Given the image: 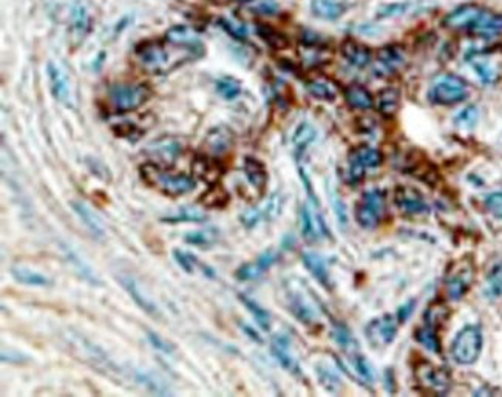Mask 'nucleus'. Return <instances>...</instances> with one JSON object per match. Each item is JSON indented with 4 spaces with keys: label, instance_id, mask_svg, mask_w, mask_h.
Wrapping results in <instances>:
<instances>
[{
    "label": "nucleus",
    "instance_id": "f257e3e1",
    "mask_svg": "<svg viewBox=\"0 0 502 397\" xmlns=\"http://www.w3.org/2000/svg\"><path fill=\"white\" fill-rule=\"evenodd\" d=\"M142 178L150 186H155L159 190H163L165 195L180 196L186 195L196 187V182L189 175H173L169 172H163L153 164H146L141 168Z\"/></svg>",
    "mask_w": 502,
    "mask_h": 397
},
{
    "label": "nucleus",
    "instance_id": "f03ea898",
    "mask_svg": "<svg viewBox=\"0 0 502 397\" xmlns=\"http://www.w3.org/2000/svg\"><path fill=\"white\" fill-rule=\"evenodd\" d=\"M482 331L476 324L462 328L451 344V355L459 365H473L482 353Z\"/></svg>",
    "mask_w": 502,
    "mask_h": 397
},
{
    "label": "nucleus",
    "instance_id": "7ed1b4c3",
    "mask_svg": "<svg viewBox=\"0 0 502 397\" xmlns=\"http://www.w3.org/2000/svg\"><path fill=\"white\" fill-rule=\"evenodd\" d=\"M151 90L146 84H116L108 92L110 106L116 113H127L146 104Z\"/></svg>",
    "mask_w": 502,
    "mask_h": 397
},
{
    "label": "nucleus",
    "instance_id": "20e7f679",
    "mask_svg": "<svg viewBox=\"0 0 502 397\" xmlns=\"http://www.w3.org/2000/svg\"><path fill=\"white\" fill-rule=\"evenodd\" d=\"M387 198L380 189H371L365 192L360 201L356 204V220L365 229H374L380 225L385 215Z\"/></svg>",
    "mask_w": 502,
    "mask_h": 397
},
{
    "label": "nucleus",
    "instance_id": "39448f33",
    "mask_svg": "<svg viewBox=\"0 0 502 397\" xmlns=\"http://www.w3.org/2000/svg\"><path fill=\"white\" fill-rule=\"evenodd\" d=\"M428 96L437 106L459 104L468 96V84L460 76L445 75L433 84Z\"/></svg>",
    "mask_w": 502,
    "mask_h": 397
},
{
    "label": "nucleus",
    "instance_id": "423d86ee",
    "mask_svg": "<svg viewBox=\"0 0 502 397\" xmlns=\"http://www.w3.org/2000/svg\"><path fill=\"white\" fill-rule=\"evenodd\" d=\"M165 41H146L137 46V56L142 68L153 75H165L173 70Z\"/></svg>",
    "mask_w": 502,
    "mask_h": 397
},
{
    "label": "nucleus",
    "instance_id": "0eeeda50",
    "mask_svg": "<svg viewBox=\"0 0 502 397\" xmlns=\"http://www.w3.org/2000/svg\"><path fill=\"white\" fill-rule=\"evenodd\" d=\"M414 376H416L418 384L427 393L433 394H445L448 393L451 386V377L447 368L436 367L427 360H420L416 368H414Z\"/></svg>",
    "mask_w": 502,
    "mask_h": 397
},
{
    "label": "nucleus",
    "instance_id": "6e6552de",
    "mask_svg": "<svg viewBox=\"0 0 502 397\" xmlns=\"http://www.w3.org/2000/svg\"><path fill=\"white\" fill-rule=\"evenodd\" d=\"M473 282H475L473 261L468 258L454 261L453 266L448 269L447 279H445L447 296L454 301L460 300L470 291V288H472Z\"/></svg>",
    "mask_w": 502,
    "mask_h": 397
},
{
    "label": "nucleus",
    "instance_id": "1a4fd4ad",
    "mask_svg": "<svg viewBox=\"0 0 502 397\" xmlns=\"http://www.w3.org/2000/svg\"><path fill=\"white\" fill-rule=\"evenodd\" d=\"M349 179L353 182L362 181L366 169L379 168L384 161V156L377 149L370 146H360L349 153Z\"/></svg>",
    "mask_w": 502,
    "mask_h": 397
},
{
    "label": "nucleus",
    "instance_id": "9d476101",
    "mask_svg": "<svg viewBox=\"0 0 502 397\" xmlns=\"http://www.w3.org/2000/svg\"><path fill=\"white\" fill-rule=\"evenodd\" d=\"M366 339L371 341L372 346L384 348L388 346L396 339L397 334V317L385 314L379 319L371 320L365 328Z\"/></svg>",
    "mask_w": 502,
    "mask_h": 397
},
{
    "label": "nucleus",
    "instance_id": "9b49d317",
    "mask_svg": "<svg viewBox=\"0 0 502 397\" xmlns=\"http://www.w3.org/2000/svg\"><path fill=\"white\" fill-rule=\"evenodd\" d=\"M164 41L173 46H181V49L195 53L198 58L204 54V46L200 36L195 30L186 25H175L165 33Z\"/></svg>",
    "mask_w": 502,
    "mask_h": 397
},
{
    "label": "nucleus",
    "instance_id": "f8f14e48",
    "mask_svg": "<svg viewBox=\"0 0 502 397\" xmlns=\"http://www.w3.org/2000/svg\"><path fill=\"white\" fill-rule=\"evenodd\" d=\"M394 201L406 215H422L428 212V204L418 189L411 186H399L394 192Z\"/></svg>",
    "mask_w": 502,
    "mask_h": 397
},
{
    "label": "nucleus",
    "instance_id": "ddd939ff",
    "mask_svg": "<svg viewBox=\"0 0 502 397\" xmlns=\"http://www.w3.org/2000/svg\"><path fill=\"white\" fill-rule=\"evenodd\" d=\"M46 73H49L50 90L54 99L65 104L67 107H73V93H71L70 79L63 68L58 63L50 62L49 67H46Z\"/></svg>",
    "mask_w": 502,
    "mask_h": 397
},
{
    "label": "nucleus",
    "instance_id": "4468645a",
    "mask_svg": "<svg viewBox=\"0 0 502 397\" xmlns=\"http://www.w3.org/2000/svg\"><path fill=\"white\" fill-rule=\"evenodd\" d=\"M482 11H484V8L477 6V5H472V4L462 5L445 15L442 23L445 27L453 28V30H468L470 31L473 28L476 20L479 19Z\"/></svg>",
    "mask_w": 502,
    "mask_h": 397
},
{
    "label": "nucleus",
    "instance_id": "2eb2a0df",
    "mask_svg": "<svg viewBox=\"0 0 502 397\" xmlns=\"http://www.w3.org/2000/svg\"><path fill=\"white\" fill-rule=\"evenodd\" d=\"M300 227L303 238L308 241H318L322 237H330L325 220L318 213H313L308 206H303L300 210Z\"/></svg>",
    "mask_w": 502,
    "mask_h": 397
},
{
    "label": "nucleus",
    "instance_id": "dca6fc26",
    "mask_svg": "<svg viewBox=\"0 0 502 397\" xmlns=\"http://www.w3.org/2000/svg\"><path fill=\"white\" fill-rule=\"evenodd\" d=\"M270 349H272V354L275 355L277 362L280 363L286 371L291 372L294 376H301L300 363L296 359V355H294L291 351V344L288 337L275 336L272 339V346H270Z\"/></svg>",
    "mask_w": 502,
    "mask_h": 397
},
{
    "label": "nucleus",
    "instance_id": "f3484780",
    "mask_svg": "<svg viewBox=\"0 0 502 397\" xmlns=\"http://www.w3.org/2000/svg\"><path fill=\"white\" fill-rule=\"evenodd\" d=\"M340 51L341 56L348 61L349 65L356 68L368 67L372 59V54L368 46L354 41V39H346V41L341 42Z\"/></svg>",
    "mask_w": 502,
    "mask_h": 397
},
{
    "label": "nucleus",
    "instance_id": "a211bd4d",
    "mask_svg": "<svg viewBox=\"0 0 502 397\" xmlns=\"http://www.w3.org/2000/svg\"><path fill=\"white\" fill-rule=\"evenodd\" d=\"M118 280L123 284V288L129 292V296L133 298L134 303H137L142 309V311H146L147 314L153 315V317L159 315L158 306L153 303V300H151L144 291H142V288L138 284V282L133 279V277L119 275Z\"/></svg>",
    "mask_w": 502,
    "mask_h": 397
},
{
    "label": "nucleus",
    "instance_id": "6ab92c4d",
    "mask_svg": "<svg viewBox=\"0 0 502 397\" xmlns=\"http://www.w3.org/2000/svg\"><path fill=\"white\" fill-rule=\"evenodd\" d=\"M405 63V54L401 46L387 45L377 54V65L380 71L387 75H394L399 71Z\"/></svg>",
    "mask_w": 502,
    "mask_h": 397
},
{
    "label": "nucleus",
    "instance_id": "aec40b11",
    "mask_svg": "<svg viewBox=\"0 0 502 397\" xmlns=\"http://www.w3.org/2000/svg\"><path fill=\"white\" fill-rule=\"evenodd\" d=\"M288 301H289V311L292 313V315L296 317L299 322H301L303 324H309L314 323L317 320V313L315 308L309 303V301L301 296L299 292H289L288 296Z\"/></svg>",
    "mask_w": 502,
    "mask_h": 397
},
{
    "label": "nucleus",
    "instance_id": "412c9836",
    "mask_svg": "<svg viewBox=\"0 0 502 397\" xmlns=\"http://www.w3.org/2000/svg\"><path fill=\"white\" fill-rule=\"evenodd\" d=\"M472 33L482 36V37H491L502 33V14L491 13L484 10L479 15V19L476 20L473 28L470 30Z\"/></svg>",
    "mask_w": 502,
    "mask_h": 397
},
{
    "label": "nucleus",
    "instance_id": "4be33fe9",
    "mask_svg": "<svg viewBox=\"0 0 502 397\" xmlns=\"http://www.w3.org/2000/svg\"><path fill=\"white\" fill-rule=\"evenodd\" d=\"M345 10L344 0H310V11L318 19L337 20L344 15Z\"/></svg>",
    "mask_w": 502,
    "mask_h": 397
},
{
    "label": "nucleus",
    "instance_id": "5701e85b",
    "mask_svg": "<svg viewBox=\"0 0 502 397\" xmlns=\"http://www.w3.org/2000/svg\"><path fill=\"white\" fill-rule=\"evenodd\" d=\"M71 208H73V210H75L76 215L79 217V220H81L84 223V226L90 230L93 237L102 238L103 235H106V229H103L101 218L85 203H82V201H71Z\"/></svg>",
    "mask_w": 502,
    "mask_h": 397
},
{
    "label": "nucleus",
    "instance_id": "b1692460",
    "mask_svg": "<svg viewBox=\"0 0 502 397\" xmlns=\"http://www.w3.org/2000/svg\"><path fill=\"white\" fill-rule=\"evenodd\" d=\"M243 169L246 178H248L252 187L257 189L258 192H263L268 184V170L265 168V164H263L260 160H257V158L246 156L243 163Z\"/></svg>",
    "mask_w": 502,
    "mask_h": 397
},
{
    "label": "nucleus",
    "instance_id": "393cba45",
    "mask_svg": "<svg viewBox=\"0 0 502 397\" xmlns=\"http://www.w3.org/2000/svg\"><path fill=\"white\" fill-rule=\"evenodd\" d=\"M301 260H303V265H305L308 271L310 272V275H313L318 283L328 289L331 286V280H330L328 267H326L323 258L320 256H317V253H314V252H305L303 253Z\"/></svg>",
    "mask_w": 502,
    "mask_h": 397
},
{
    "label": "nucleus",
    "instance_id": "a878e982",
    "mask_svg": "<svg viewBox=\"0 0 502 397\" xmlns=\"http://www.w3.org/2000/svg\"><path fill=\"white\" fill-rule=\"evenodd\" d=\"M346 104L354 110H370L374 104L371 93L363 85L353 84L345 89Z\"/></svg>",
    "mask_w": 502,
    "mask_h": 397
},
{
    "label": "nucleus",
    "instance_id": "bb28decb",
    "mask_svg": "<svg viewBox=\"0 0 502 397\" xmlns=\"http://www.w3.org/2000/svg\"><path fill=\"white\" fill-rule=\"evenodd\" d=\"M306 90L313 98L318 101H326L332 102L337 98V87L334 85L328 79L317 77V79H309L306 82Z\"/></svg>",
    "mask_w": 502,
    "mask_h": 397
},
{
    "label": "nucleus",
    "instance_id": "cd10ccee",
    "mask_svg": "<svg viewBox=\"0 0 502 397\" xmlns=\"http://www.w3.org/2000/svg\"><path fill=\"white\" fill-rule=\"evenodd\" d=\"M401 107V92L394 87H388L379 93L377 108L382 116L393 118Z\"/></svg>",
    "mask_w": 502,
    "mask_h": 397
},
{
    "label": "nucleus",
    "instance_id": "c85d7f7f",
    "mask_svg": "<svg viewBox=\"0 0 502 397\" xmlns=\"http://www.w3.org/2000/svg\"><path fill=\"white\" fill-rule=\"evenodd\" d=\"M206 144L213 153H225L232 146V133L225 129V127H220V129H215L207 134Z\"/></svg>",
    "mask_w": 502,
    "mask_h": 397
},
{
    "label": "nucleus",
    "instance_id": "c756f323",
    "mask_svg": "<svg viewBox=\"0 0 502 397\" xmlns=\"http://www.w3.org/2000/svg\"><path fill=\"white\" fill-rule=\"evenodd\" d=\"M206 218L207 217L203 210L196 209V208H189V206H186V208H180L173 213H169L167 217H163L161 221H164V223H170V225L186 223V221H189V223H200V221H204Z\"/></svg>",
    "mask_w": 502,
    "mask_h": 397
},
{
    "label": "nucleus",
    "instance_id": "7c9ffc66",
    "mask_svg": "<svg viewBox=\"0 0 502 397\" xmlns=\"http://www.w3.org/2000/svg\"><path fill=\"white\" fill-rule=\"evenodd\" d=\"M315 137H317V132L309 122H301L297 127L296 132H294V137H292V144H294V150H296L297 156L305 152L310 142L315 139Z\"/></svg>",
    "mask_w": 502,
    "mask_h": 397
},
{
    "label": "nucleus",
    "instance_id": "2f4dec72",
    "mask_svg": "<svg viewBox=\"0 0 502 397\" xmlns=\"http://www.w3.org/2000/svg\"><path fill=\"white\" fill-rule=\"evenodd\" d=\"M448 317H450V309L448 306L444 303V301H434V303H432L428 306V309L425 311V315H424V319H425V324H428V327H432V328H439L442 327V324L448 320Z\"/></svg>",
    "mask_w": 502,
    "mask_h": 397
},
{
    "label": "nucleus",
    "instance_id": "473e14b6",
    "mask_svg": "<svg viewBox=\"0 0 502 397\" xmlns=\"http://www.w3.org/2000/svg\"><path fill=\"white\" fill-rule=\"evenodd\" d=\"M71 18H73V30L84 39V36L89 33L92 28L90 13L87 11V8L82 4H76L73 6V14H71Z\"/></svg>",
    "mask_w": 502,
    "mask_h": 397
},
{
    "label": "nucleus",
    "instance_id": "72a5a7b5",
    "mask_svg": "<svg viewBox=\"0 0 502 397\" xmlns=\"http://www.w3.org/2000/svg\"><path fill=\"white\" fill-rule=\"evenodd\" d=\"M414 337H416L419 344L425 349H428V351H432L434 354L441 353V340L436 334V328H432V327H428V324H425L424 328H419L416 331V336Z\"/></svg>",
    "mask_w": 502,
    "mask_h": 397
},
{
    "label": "nucleus",
    "instance_id": "f704fd0d",
    "mask_svg": "<svg viewBox=\"0 0 502 397\" xmlns=\"http://www.w3.org/2000/svg\"><path fill=\"white\" fill-rule=\"evenodd\" d=\"M151 149V147H149ZM150 152H153L155 156H159L163 161H173L181 152V146L173 139H163L155 144V149H151Z\"/></svg>",
    "mask_w": 502,
    "mask_h": 397
},
{
    "label": "nucleus",
    "instance_id": "c9c22d12",
    "mask_svg": "<svg viewBox=\"0 0 502 397\" xmlns=\"http://www.w3.org/2000/svg\"><path fill=\"white\" fill-rule=\"evenodd\" d=\"M11 274L19 283L28 284V286H45V284H49V279H46L45 275L31 271V269H27V267H13Z\"/></svg>",
    "mask_w": 502,
    "mask_h": 397
},
{
    "label": "nucleus",
    "instance_id": "e433bc0d",
    "mask_svg": "<svg viewBox=\"0 0 502 397\" xmlns=\"http://www.w3.org/2000/svg\"><path fill=\"white\" fill-rule=\"evenodd\" d=\"M217 92L220 96H222L226 101H234L240 96L241 82L235 77H221L217 82Z\"/></svg>",
    "mask_w": 502,
    "mask_h": 397
},
{
    "label": "nucleus",
    "instance_id": "4c0bfd02",
    "mask_svg": "<svg viewBox=\"0 0 502 397\" xmlns=\"http://www.w3.org/2000/svg\"><path fill=\"white\" fill-rule=\"evenodd\" d=\"M257 31H258L260 37L270 46V49L283 50V49H286V46H288V39H286L282 33H278L277 30L270 28L268 25H260L257 28Z\"/></svg>",
    "mask_w": 502,
    "mask_h": 397
},
{
    "label": "nucleus",
    "instance_id": "58836bf2",
    "mask_svg": "<svg viewBox=\"0 0 502 397\" xmlns=\"http://www.w3.org/2000/svg\"><path fill=\"white\" fill-rule=\"evenodd\" d=\"M332 334H334V339H336L337 344L340 345V348H344L348 354L357 353V346L358 345L356 344L353 334L349 332V329L345 327V324L334 323Z\"/></svg>",
    "mask_w": 502,
    "mask_h": 397
},
{
    "label": "nucleus",
    "instance_id": "ea45409f",
    "mask_svg": "<svg viewBox=\"0 0 502 397\" xmlns=\"http://www.w3.org/2000/svg\"><path fill=\"white\" fill-rule=\"evenodd\" d=\"M317 376H318V380H320V384H322V386L325 388L326 391H330L332 394H336V393L340 391V388H341L340 379H339V376L336 374V372L331 371L328 367H325V365H318V367H317Z\"/></svg>",
    "mask_w": 502,
    "mask_h": 397
},
{
    "label": "nucleus",
    "instance_id": "a19ab883",
    "mask_svg": "<svg viewBox=\"0 0 502 397\" xmlns=\"http://www.w3.org/2000/svg\"><path fill=\"white\" fill-rule=\"evenodd\" d=\"M240 300L243 301V305L249 309V313L253 315V319L257 320L260 327L265 331H268L270 328V315L266 309H263L257 301L246 296H240Z\"/></svg>",
    "mask_w": 502,
    "mask_h": 397
},
{
    "label": "nucleus",
    "instance_id": "79ce46f5",
    "mask_svg": "<svg viewBox=\"0 0 502 397\" xmlns=\"http://www.w3.org/2000/svg\"><path fill=\"white\" fill-rule=\"evenodd\" d=\"M229 201V195L220 186H213L204 194L201 203L206 208H225Z\"/></svg>",
    "mask_w": 502,
    "mask_h": 397
},
{
    "label": "nucleus",
    "instance_id": "37998d69",
    "mask_svg": "<svg viewBox=\"0 0 502 397\" xmlns=\"http://www.w3.org/2000/svg\"><path fill=\"white\" fill-rule=\"evenodd\" d=\"M414 8H416V4L413 2H402V4H391L382 8L379 11V18L380 19H389V18H402V15H406L408 13L414 11Z\"/></svg>",
    "mask_w": 502,
    "mask_h": 397
},
{
    "label": "nucleus",
    "instance_id": "c03bdc74",
    "mask_svg": "<svg viewBox=\"0 0 502 397\" xmlns=\"http://www.w3.org/2000/svg\"><path fill=\"white\" fill-rule=\"evenodd\" d=\"M477 118H479L477 108L475 106H468L454 116V124L460 127V129H473L477 122Z\"/></svg>",
    "mask_w": 502,
    "mask_h": 397
},
{
    "label": "nucleus",
    "instance_id": "a18cd8bd",
    "mask_svg": "<svg viewBox=\"0 0 502 397\" xmlns=\"http://www.w3.org/2000/svg\"><path fill=\"white\" fill-rule=\"evenodd\" d=\"M184 240L189 244H195V246H207L213 243L217 240V230L213 229H203V230H196V232H190L184 237Z\"/></svg>",
    "mask_w": 502,
    "mask_h": 397
},
{
    "label": "nucleus",
    "instance_id": "49530a36",
    "mask_svg": "<svg viewBox=\"0 0 502 397\" xmlns=\"http://www.w3.org/2000/svg\"><path fill=\"white\" fill-rule=\"evenodd\" d=\"M353 355V365H354V370L358 376H360L365 382H368V384H372L374 382V371H372V367L368 363V360L365 359V357L362 354H351Z\"/></svg>",
    "mask_w": 502,
    "mask_h": 397
},
{
    "label": "nucleus",
    "instance_id": "de8ad7c7",
    "mask_svg": "<svg viewBox=\"0 0 502 397\" xmlns=\"http://www.w3.org/2000/svg\"><path fill=\"white\" fill-rule=\"evenodd\" d=\"M221 23H222V28H225L234 39H238V41H246V39H248L249 31L244 23L238 22L235 19H222Z\"/></svg>",
    "mask_w": 502,
    "mask_h": 397
},
{
    "label": "nucleus",
    "instance_id": "09e8293b",
    "mask_svg": "<svg viewBox=\"0 0 502 397\" xmlns=\"http://www.w3.org/2000/svg\"><path fill=\"white\" fill-rule=\"evenodd\" d=\"M282 198L278 194H274L272 196L269 198L266 201V204L263 206L261 209V215L265 217L266 220H275L278 215H280L282 212Z\"/></svg>",
    "mask_w": 502,
    "mask_h": 397
},
{
    "label": "nucleus",
    "instance_id": "8fccbe9b",
    "mask_svg": "<svg viewBox=\"0 0 502 397\" xmlns=\"http://www.w3.org/2000/svg\"><path fill=\"white\" fill-rule=\"evenodd\" d=\"M173 257L175 260H177V263L184 269V271L187 274H194L195 272V269H196V265H198V260L196 257H194L192 253H189V252H184V251H180V249H175L173 251Z\"/></svg>",
    "mask_w": 502,
    "mask_h": 397
},
{
    "label": "nucleus",
    "instance_id": "3c124183",
    "mask_svg": "<svg viewBox=\"0 0 502 397\" xmlns=\"http://www.w3.org/2000/svg\"><path fill=\"white\" fill-rule=\"evenodd\" d=\"M263 272H265V269H263L258 261H255V263H246L243 265L240 269L237 271V279L238 280H253L260 277Z\"/></svg>",
    "mask_w": 502,
    "mask_h": 397
},
{
    "label": "nucleus",
    "instance_id": "603ef678",
    "mask_svg": "<svg viewBox=\"0 0 502 397\" xmlns=\"http://www.w3.org/2000/svg\"><path fill=\"white\" fill-rule=\"evenodd\" d=\"M475 70H476L477 76H479L485 84H493L496 81L498 71H496L495 67L491 65V63L479 62V63H476V65H475Z\"/></svg>",
    "mask_w": 502,
    "mask_h": 397
},
{
    "label": "nucleus",
    "instance_id": "864d4df0",
    "mask_svg": "<svg viewBox=\"0 0 502 397\" xmlns=\"http://www.w3.org/2000/svg\"><path fill=\"white\" fill-rule=\"evenodd\" d=\"M485 208L493 217L502 220V192H493L485 196Z\"/></svg>",
    "mask_w": 502,
    "mask_h": 397
},
{
    "label": "nucleus",
    "instance_id": "5fc2aeb1",
    "mask_svg": "<svg viewBox=\"0 0 502 397\" xmlns=\"http://www.w3.org/2000/svg\"><path fill=\"white\" fill-rule=\"evenodd\" d=\"M147 337L150 340V344L153 345L156 349H159V351H163L165 354H172L173 353V346L169 344V341H165L161 336L156 334V332L149 331Z\"/></svg>",
    "mask_w": 502,
    "mask_h": 397
},
{
    "label": "nucleus",
    "instance_id": "6e6d98bb",
    "mask_svg": "<svg viewBox=\"0 0 502 397\" xmlns=\"http://www.w3.org/2000/svg\"><path fill=\"white\" fill-rule=\"evenodd\" d=\"M261 217H263V215H261V209H251V210L243 213V215H241V221H243L244 226L252 227V226H255V225L258 223Z\"/></svg>",
    "mask_w": 502,
    "mask_h": 397
},
{
    "label": "nucleus",
    "instance_id": "4d7b16f0",
    "mask_svg": "<svg viewBox=\"0 0 502 397\" xmlns=\"http://www.w3.org/2000/svg\"><path fill=\"white\" fill-rule=\"evenodd\" d=\"M414 306H416V301L414 300H410V301H406V303L403 306L399 308V311H397V320H399L401 323L405 322L408 317L413 314L414 311Z\"/></svg>",
    "mask_w": 502,
    "mask_h": 397
},
{
    "label": "nucleus",
    "instance_id": "13d9d810",
    "mask_svg": "<svg viewBox=\"0 0 502 397\" xmlns=\"http://www.w3.org/2000/svg\"><path fill=\"white\" fill-rule=\"evenodd\" d=\"M257 261H258V265L266 271V269H269L277 261V253L272 251H268L265 253H261Z\"/></svg>",
    "mask_w": 502,
    "mask_h": 397
},
{
    "label": "nucleus",
    "instance_id": "bf43d9fd",
    "mask_svg": "<svg viewBox=\"0 0 502 397\" xmlns=\"http://www.w3.org/2000/svg\"><path fill=\"white\" fill-rule=\"evenodd\" d=\"M243 329H244L246 332H248V336H249V337H252L253 340H257V341H261V339H260V336L257 334V332H255L253 329H251L249 327H243Z\"/></svg>",
    "mask_w": 502,
    "mask_h": 397
}]
</instances>
